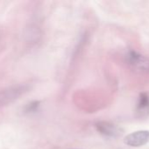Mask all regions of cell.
I'll return each mask as SVG.
<instances>
[{"mask_svg":"<svg viewBox=\"0 0 149 149\" xmlns=\"http://www.w3.org/2000/svg\"><path fill=\"white\" fill-rule=\"evenodd\" d=\"M127 64L136 72L149 73V58L131 51L127 54Z\"/></svg>","mask_w":149,"mask_h":149,"instance_id":"6da1fadb","label":"cell"},{"mask_svg":"<svg viewBox=\"0 0 149 149\" xmlns=\"http://www.w3.org/2000/svg\"><path fill=\"white\" fill-rule=\"evenodd\" d=\"M149 141V131H137L125 137L124 142L130 147H141Z\"/></svg>","mask_w":149,"mask_h":149,"instance_id":"7a4b0ae2","label":"cell"},{"mask_svg":"<svg viewBox=\"0 0 149 149\" xmlns=\"http://www.w3.org/2000/svg\"><path fill=\"white\" fill-rule=\"evenodd\" d=\"M24 87L23 86H13L0 92V107L7 105L15 100H17L24 92Z\"/></svg>","mask_w":149,"mask_h":149,"instance_id":"3957f363","label":"cell"},{"mask_svg":"<svg viewBox=\"0 0 149 149\" xmlns=\"http://www.w3.org/2000/svg\"><path fill=\"white\" fill-rule=\"evenodd\" d=\"M96 127L101 134L108 137H118L122 134V130L120 127L109 122H100Z\"/></svg>","mask_w":149,"mask_h":149,"instance_id":"277c9868","label":"cell"},{"mask_svg":"<svg viewBox=\"0 0 149 149\" xmlns=\"http://www.w3.org/2000/svg\"><path fill=\"white\" fill-rule=\"evenodd\" d=\"M137 113L140 117H147L149 114V96L146 93L141 94L137 106Z\"/></svg>","mask_w":149,"mask_h":149,"instance_id":"5b68a950","label":"cell"}]
</instances>
